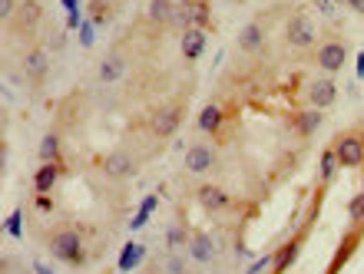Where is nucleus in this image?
<instances>
[{
    "instance_id": "27",
    "label": "nucleus",
    "mask_w": 364,
    "mask_h": 274,
    "mask_svg": "<svg viewBox=\"0 0 364 274\" xmlns=\"http://www.w3.org/2000/svg\"><path fill=\"white\" fill-rule=\"evenodd\" d=\"M153 212H156V195H149V199L143 202V208H139V215L133 218V228H143V225H146V218L153 215Z\"/></svg>"
},
{
    "instance_id": "21",
    "label": "nucleus",
    "mask_w": 364,
    "mask_h": 274,
    "mask_svg": "<svg viewBox=\"0 0 364 274\" xmlns=\"http://www.w3.org/2000/svg\"><path fill=\"white\" fill-rule=\"evenodd\" d=\"M321 123H325V119H321V109H311V106H308V109H301V113L295 116V129L301 136H315Z\"/></svg>"
},
{
    "instance_id": "16",
    "label": "nucleus",
    "mask_w": 364,
    "mask_h": 274,
    "mask_svg": "<svg viewBox=\"0 0 364 274\" xmlns=\"http://www.w3.org/2000/svg\"><path fill=\"white\" fill-rule=\"evenodd\" d=\"M196 199H199V205L205 208V212H222V208H229V195L219 189V185H202L199 192H196Z\"/></svg>"
},
{
    "instance_id": "30",
    "label": "nucleus",
    "mask_w": 364,
    "mask_h": 274,
    "mask_svg": "<svg viewBox=\"0 0 364 274\" xmlns=\"http://www.w3.org/2000/svg\"><path fill=\"white\" fill-rule=\"evenodd\" d=\"M37 212H53V202H50V195H43V192H37Z\"/></svg>"
},
{
    "instance_id": "8",
    "label": "nucleus",
    "mask_w": 364,
    "mask_h": 274,
    "mask_svg": "<svg viewBox=\"0 0 364 274\" xmlns=\"http://www.w3.org/2000/svg\"><path fill=\"white\" fill-rule=\"evenodd\" d=\"M149 20H153L156 27L179 23L182 20V4H176V0H149Z\"/></svg>"
},
{
    "instance_id": "36",
    "label": "nucleus",
    "mask_w": 364,
    "mask_h": 274,
    "mask_svg": "<svg viewBox=\"0 0 364 274\" xmlns=\"http://www.w3.org/2000/svg\"><path fill=\"white\" fill-rule=\"evenodd\" d=\"M33 274H53V271H50V268L43 265V261H37V265H33Z\"/></svg>"
},
{
    "instance_id": "31",
    "label": "nucleus",
    "mask_w": 364,
    "mask_h": 274,
    "mask_svg": "<svg viewBox=\"0 0 364 274\" xmlns=\"http://www.w3.org/2000/svg\"><path fill=\"white\" fill-rule=\"evenodd\" d=\"M182 268H186V265H182L179 255H173L169 261H166V271H169V274H182Z\"/></svg>"
},
{
    "instance_id": "26",
    "label": "nucleus",
    "mask_w": 364,
    "mask_h": 274,
    "mask_svg": "<svg viewBox=\"0 0 364 274\" xmlns=\"http://www.w3.org/2000/svg\"><path fill=\"white\" fill-rule=\"evenodd\" d=\"M189 238H192V235H186V228H182V225H173L169 231H166V245H169V251H176V248L186 245Z\"/></svg>"
},
{
    "instance_id": "19",
    "label": "nucleus",
    "mask_w": 364,
    "mask_h": 274,
    "mask_svg": "<svg viewBox=\"0 0 364 274\" xmlns=\"http://www.w3.org/2000/svg\"><path fill=\"white\" fill-rule=\"evenodd\" d=\"M57 179H60V165H57V162H40L37 175H33V189L47 195V192L57 185Z\"/></svg>"
},
{
    "instance_id": "14",
    "label": "nucleus",
    "mask_w": 364,
    "mask_h": 274,
    "mask_svg": "<svg viewBox=\"0 0 364 274\" xmlns=\"http://www.w3.org/2000/svg\"><path fill=\"white\" fill-rule=\"evenodd\" d=\"M205 43H209L205 30H199V27L182 30V57L186 60H199L205 53Z\"/></svg>"
},
{
    "instance_id": "6",
    "label": "nucleus",
    "mask_w": 364,
    "mask_h": 274,
    "mask_svg": "<svg viewBox=\"0 0 364 274\" xmlns=\"http://www.w3.org/2000/svg\"><path fill=\"white\" fill-rule=\"evenodd\" d=\"M103 172H106V179H129L136 172V162L126 149H116L103 159Z\"/></svg>"
},
{
    "instance_id": "18",
    "label": "nucleus",
    "mask_w": 364,
    "mask_h": 274,
    "mask_svg": "<svg viewBox=\"0 0 364 274\" xmlns=\"http://www.w3.org/2000/svg\"><path fill=\"white\" fill-rule=\"evenodd\" d=\"M23 73H27V80H33V83L47 76V53L40 47H33L27 57H23Z\"/></svg>"
},
{
    "instance_id": "33",
    "label": "nucleus",
    "mask_w": 364,
    "mask_h": 274,
    "mask_svg": "<svg viewBox=\"0 0 364 274\" xmlns=\"http://www.w3.org/2000/svg\"><path fill=\"white\" fill-rule=\"evenodd\" d=\"M80 40H83V47L93 43V23H83V27H80Z\"/></svg>"
},
{
    "instance_id": "28",
    "label": "nucleus",
    "mask_w": 364,
    "mask_h": 274,
    "mask_svg": "<svg viewBox=\"0 0 364 274\" xmlns=\"http://www.w3.org/2000/svg\"><path fill=\"white\" fill-rule=\"evenodd\" d=\"M7 235H14V238L23 235V212H20V208L7 218Z\"/></svg>"
},
{
    "instance_id": "15",
    "label": "nucleus",
    "mask_w": 364,
    "mask_h": 274,
    "mask_svg": "<svg viewBox=\"0 0 364 274\" xmlns=\"http://www.w3.org/2000/svg\"><path fill=\"white\" fill-rule=\"evenodd\" d=\"M262 47H265V30H262V23L252 20L239 30V50L242 53H259Z\"/></svg>"
},
{
    "instance_id": "23",
    "label": "nucleus",
    "mask_w": 364,
    "mask_h": 274,
    "mask_svg": "<svg viewBox=\"0 0 364 274\" xmlns=\"http://www.w3.org/2000/svg\"><path fill=\"white\" fill-rule=\"evenodd\" d=\"M338 155H335V149H325L321 152V185H328V182L335 179V172H338Z\"/></svg>"
},
{
    "instance_id": "5",
    "label": "nucleus",
    "mask_w": 364,
    "mask_h": 274,
    "mask_svg": "<svg viewBox=\"0 0 364 274\" xmlns=\"http://www.w3.org/2000/svg\"><path fill=\"white\" fill-rule=\"evenodd\" d=\"M338 103V83L331 76H321V80H311L308 83V106L311 109H328V106Z\"/></svg>"
},
{
    "instance_id": "35",
    "label": "nucleus",
    "mask_w": 364,
    "mask_h": 274,
    "mask_svg": "<svg viewBox=\"0 0 364 274\" xmlns=\"http://www.w3.org/2000/svg\"><path fill=\"white\" fill-rule=\"evenodd\" d=\"M348 7H351L355 13H361V17H364V0H348Z\"/></svg>"
},
{
    "instance_id": "1",
    "label": "nucleus",
    "mask_w": 364,
    "mask_h": 274,
    "mask_svg": "<svg viewBox=\"0 0 364 274\" xmlns=\"http://www.w3.org/2000/svg\"><path fill=\"white\" fill-rule=\"evenodd\" d=\"M50 251L57 261H67V265H83L87 261V251H83V238L73 228H63L50 238Z\"/></svg>"
},
{
    "instance_id": "41",
    "label": "nucleus",
    "mask_w": 364,
    "mask_h": 274,
    "mask_svg": "<svg viewBox=\"0 0 364 274\" xmlns=\"http://www.w3.org/2000/svg\"><path fill=\"white\" fill-rule=\"evenodd\" d=\"M335 4H348V0H335Z\"/></svg>"
},
{
    "instance_id": "38",
    "label": "nucleus",
    "mask_w": 364,
    "mask_h": 274,
    "mask_svg": "<svg viewBox=\"0 0 364 274\" xmlns=\"http://www.w3.org/2000/svg\"><path fill=\"white\" fill-rule=\"evenodd\" d=\"M176 4H182V7H186V4H192V0H176Z\"/></svg>"
},
{
    "instance_id": "22",
    "label": "nucleus",
    "mask_w": 364,
    "mask_h": 274,
    "mask_svg": "<svg viewBox=\"0 0 364 274\" xmlns=\"http://www.w3.org/2000/svg\"><path fill=\"white\" fill-rule=\"evenodd\" d=\"M37 155H40V162H57L60 159V139H57V133H47L43 139H40Z\"/></svg>"
},
{
    "instance_id": "9",
    "label": "nucleus",
    "mask_w": 364,
    "mask_h": 274,
    "mask_svg": "<svg viewBox=\"0 0 364 274\" xmlns=\"http://www.w3.org/2000/svg\"><path fill=\"white\" fill-rule=\"evenodd\" d=\"M212 162H215L212 146H189V149H186V169H189L192 175H205V172L212 169Z\"/></svg>"
},
{
    "instance_id": "37",
    "label": "nucleus",
    "mask_w": 364,
    "mask_h": 274,
    "mask_svg": "<svg viewBox=\"0 0 364 274\" xmlns=\"http://www.w3.org/2000/svg\"><path fill=\"white\" fill-rule=\"evenodd\" d=\"M358 76H364V53L358 57Z\"/></svg>"
},
{
    "instance_id": "3",
    "label": "nucleus",
    "mask_w": 364,
    "mask_h": 274,
    "mask_svg": "<svg viewBox=\"0 0 364 274\" xmlns=\"http://www.w3.org/2000/svg\"><path fill=\"white\" fill-rule=\"evenodd\" d=\"M315 63L321 73H338V70L348 63V43H341V40H328V43H321L315 53Z\"/></svg>"
},
{
    "instance_id": "12",
    "label": "nucleus",
    "mask_w": 364,
    "mask_h": 274,
    "mask_svg": "<svg viewBox=\"0 0 364 274\" xmlns=\"http://www.w3.org/2000/svg\"><path fill=\"white\" fill-rule=\"evenodd\" d=\"M298 251H301V235L288 238L285 245H282V248H278V251H275V261H272V274H282V271H288V268L295 265Z\"/></svg>"
},
{
    "instance_id": "40",
    "label": "nucleus",
    "mask_w": 364,
    "mask_h": 274,
    "mask_svg": "<svg viewBox=\"0 0 364 274\" xmlns=\"http://www.w3.org/2000/svg\"><path fill=\"white\" fill-rule=\"evenodd\" d=\"M358 136H361V142H364V129H361V133H358Z\"/></svg>"
},
{
    "instance_id": "20",
    "label": "nucleus",
    "mask_w": 364,
    "mask_h": 274,
    "mask_svg": "<svg viewBox=\"0 0 364 274\" xmlns=\"http://www.w3.org/2000/svg\"><path fill=\"white\" fill-rule=\"evenodd\" d=\"M222 119H225V113H222L215 103L209 106H202V113H199V133H219L222 129Z\"/></svg>"
},
{
    "instance_id": "17",
    "label": "nucleus",
    "mask_w": 364,
    "mask_h": 274,
    "mask_svg": "<svg viewBox=\"0 0 364 274\" xmlns=\"http://www.w3.org/2000/svg\"><path fill=\"white\" fill-rule=\"evenodd\" d=\"M189 258L192 261H199V265H209L212 258H215V245H212V238L202 235V231H196V235L189 238Z\"/></svg>"
},
{
    "instance_id": "39",
    "label": "nucleus",
    "mask_w": 364,
    "mask_h": 274,
    "mask_svg": "<svg viewBox=\"0 0 364 274\" xmlns=\"http://www.w3.org/2000/svg\"><path fill=\"white\" fill-rule=\"evenodd\" d=\"M361 192H364V172H361Z\"/></svg>"
},
{
    "instance_id": "29",
    "label": "nucleus",
    "mask_w": 364,
    "mask_h": 274,
    "mask_svg": "<svg viewBox=\"0 0 364 274\" xmlns=\"http://www.w3.org/2000/svg\"><path fill=\"white\" fill-rule=\"evenodd\" d=\"M272 261H275V255H262L255 265H249V271H245V274H262V271H269Z\"/></svg>"
},
{
    "instance_id": "4",
    "label": "nucleus",
    "mask_w": 364,
    "mask_h": 274,
    "mask_svg": "<svg viewBox=\"0 0 364 274\" xmlns=\"http://www.w3.org/2000/svg\"><path fill=\"white\" fill-rule=\"evenodd\" d=\"M285 37L295 50H308L311 43H315V20L308 17V13H295V17L288 20Z\"/></svg>"
},
{
    "instance_id": "13",
    "label": "nucleus",
    "mask_w": 364,
    "mask_h": 274,
    "mask_svg": "<svg viewBox=\"0 0 364 274\" xmlns=\"http://www.w3.org/2000/svg\"><path fill=\"white\" fill-rule=\"evenodd\" d=\"M179 23L186 30H192V27L205 30V23H209V4H205V0H192V4H186V7H182Z\"/></svg>"
},
{
    "instance_id": "25",
    "label": "nucleus",
    "mask_w": 364,
    "mask_h": 274,
    "mask_svg": "<svg viewBox=\"0 0 364 274\" xmlns=\"http://www.w3.org/2000/svg\"><path fill=\"white\" fill-rule=\"evenodd\" d=\"M348 218H351V225L355 228H364V192H358L351 205H348Z\"/></svg>"
},
{
    "instance_id": "2",
    "label": "nucleus",
    "mask_w": 364,
    "mask_h": 274,
    "mask_svg": "<svg viewBox=\"0 0 364 274\" xmlns=\"http://www.w3.org/2000/svg\"><path fill=\"white\" fill-rule=\"evenodd\" d=\"M331 149H335L338 162H341L345 169H361L364 165V142L358 133H341L331 142Z\"/></svg>"
},
{
    "instance_id": "34",
    "label": "nucleus",
    "mask_w": 364,
    "mask_h": 274,
    "mask_svg": "<svg viewBox=\"0 0 364 274\" xmlns=\"http://www.w3.org/2000/svg\"><path fill=\"white\" fill-rule=\"evenodd\" d=\"M318 10L325 13V17H335V0H315Z\"/></svg>"
},
{
    "instance_id": "11",
    "label": "nucleus",
    "mask_w": 364,
    "mask_h": 274,
    "mask_svg": "<svg viewBox=\"0 0 364 274\" xmlns=\"http://www.w3.org/2000/svg\"><path fill=\"white\" fill-rule=\"evenodd\" d=\"M123 73H126V57L123 53H109V57L100 60L96 80H100V83H116V80H123Z\"/></svg>"
},
{
    "instance_id": "24",
    "label": "nucleus",
    "mask_w": 364,
    "mask_h": 274,
    "mask_svg": "<svg viewBox=\"0 0 364 274\" xmlns=\"http://www.w3.org/2000/svg\"><path fill=\"white\" fill-rule=\"evenodd\" d=\"M146 255V248L143 245H126L123 258H119V271H133L136 265H139V258Z\"/></svg>"
},
{
    "instance_id": "10",
    "label": "nucleus",
    "mask_w": 364,
    "mask_h": 274,
    "mask_svg": "<svg viewBox=\"0 0 364 274\" xmlns=\"http://www.w3.org/2000/svg\"><path fill=\"white\" fill-rule=\"evenodd\" d=\"M40 20H43V7H40L37 0H23L17 7V30L20 33H33V30L40 27Z\"/></svg>"
},
{
    "instance_id": "7",
    "label": "nucleus",
    "mask_w": 364,
    "mask_h": 274,
    "mask_svg": "<svg viewBox=\"0 0 364 274\" xmlns=\"http://www.w3.org/2000/svg\"><path fill=\"white\" fill-rule=\"evenodd\" d=\"M179 123H182V109L179 106H163L159 113L153 116V133L159 136V139H169V136L179 133Z\"/></svg>"
},
{
    "instance_id": "32",
    "label": "nucleus",
    "mask_w": 364,
    "mask_h": 274,
    "mask_svg": "<svg viewBox=\"0 0 364 274\" xmlns=\"http://www.w3.org/2000/svg\"><path fill=\"white\" fill-rule=\"evenodd\" d=\"M0 17H4V20L17 17V13H14V0H0Z\"/></svg>"
}]
</instances>
